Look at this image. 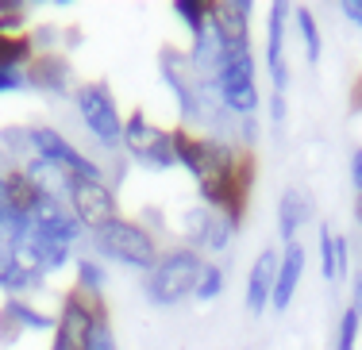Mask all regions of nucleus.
Masks as SVG:
<instances>
[{"label":"nucleus","mask_w":362,"mask_h":350,"mask_svg":"<svg viewBox=\"0 0 362 350\" xmlns=\"http://www.w3.org/2000/svg\"><path fill=\"white\" fill-rule=\"evenodd\" d=\"M93 251L100 254V258L116 262V266L124 270H139V273H151L158 266L162 258V246H158V235L151 231L146 224L139 219H112L108 227H100V231H93Z\"/></svg>","instance_id":"obj_1"},{"label":"nucleus","mask_w":362,"mask_h":350,"mask_svg":"<svg viewBox=\"0 0 362 350\" xmlns=\"http://www.w3.org/2000/svg\"><path fill=\"white\" fill-rule=\"evenodd\" d=\"M204 262L209 258L197 254L193 246H185V243L162 251L158 266L146 273V281H143L146 301H151L154 308H174V304L189 301L193 289H197V277H201V270H204Z\"/></svg>","instance_id":"obj_2"},{"label":"nucleus","mask_w":362,"mask_h":350,"mask_svg":"<svg viewBox=\"0 0 362 350\" xmlns=\"http://www.w3.org/2000/svg\"><path fill=\"white\" fill-rule=\"evenodd\" d=\"M212 89H216V100L228 116L235 119H251L262 104V92H258V70H255V50L239 47L228 50L220 73L212 78Z\"/></svg>","instance_id":"obj_3"},{"label":"nucleus","mask_w":362,"mask_h":350,"mask_svg":"<svg viewBox=\"0 0 362 350\" xmlns=\"http://www.w3.org/2000/svg\"><path fill=\"white\" fill-rule=\"evenodd\" d=\"M74 108L81 127L100 143L105 150H119L124 147V116L116 108V97L108 92L105 81H85L74 89Z\"/></svg>","instance_id":"obj_4"},{"label":"nucleus","mask_w":362,"mask_h":350,"mask_svg":"<svg viewBox=\"0 0 362 350\" xmlns=\"http://www.w3.org/2000/svg\"><path fill=\"white\" fill-rule=\"evenodd\" d=\"M28 143H31V158L58 166L66 177H70V185L74 181H108L105 166H100L97 158H89L85 150H77L58 127H47V123L28 127Z\"/></svg>","instance_id":"obj_5"},{"label":"nucleus","mask_w":362,"mask_h":350,"mask_svg":"<svg viewBox=\"0 0 362 350\" xmlns=\"http://www.w3.org/2000/svg\"><path fill=\"white\" fill-rule=\"evenodd\" d=\"M105 320H112L105 296H89V293H81V289H66L62 308L54 315V343H62L70 350H89L93 331Z\"/></svg>","instance_id":"obj_6"},{"label":"nucleus","mask_w":362,"mask_h":350,"mask_svg":"<svg viewBox=\"0 0 362 350\" xmlns=\"http://www.w3.org/2000/svg\"><path fill=\"white\" fill-rule=\"evenodd\" d=\"M239 227L231 224L223 212H212L204 208L201 200L189 204L185 212H181V239H185V246H193L197 254H204V258H216V254H223L231 246V239H235Z\"/></svg>","instance_id":"obj_7"},{"label":"nucleus","mask_w":362,"mask_h":350,"mask_svg":"<svg viewBox=\"0 0 362 350\" xmlns=\"http://www.w3.org/2000/svg\"><path fill=\"white\" fill-rule=\"evenodd\" d=\"M66 204H70L77 224L89 235L108 227L112 219H119V200H116V189L108 181H74L70 193H66Z\"/></svg>","instance_id":"obj_8"},{"label":"nucleus","mask_w":362,"mask_h":350,"mask_svg":"<svg viewBox=\"0 0 362 350\" xmlns=\"http://www.w3.org/2000/svg\"><path fill=\"white\" fill-rule=\"evenodd\" d=\"M289 20H293V4L274 0L270 12H266V73H270V81H274V92L289 89V58H286Z\"/></svg>","instance_id":"obj_9"},{"label":"nucleus","mask_w":362,"mask_h":350,"mask_svg":"<svg viewBox=\"0 0 362 350\" xmlns=\"http://www.w3.org/2000/svg\"><path fill=\"white\" fill-rule=\"evenodd\" d=\"M278 262H281L278 246H262V251L255 254L251 270H247V285H243V304H247V312H251V315H262L266 308H270Z\"/></svg>","instance_id":"obj_10"},{"label":"nucleus","mask_w":362,"mask_h":350,"mask_svg":"<svg viewBox=\"0 0 362 350\" xmlns=\"http://www.w3.org/2000/svg\"><path fill=\"white\" fill-rule=\"evenodd\" d=\"M28 89H39V92H50V97H66V92L74 89V66L66 54H58V50H47V54L31 58L28 66Z\"/></svg>","instance_id":"obj_11"},{"label":"nucleus","mask_w":362,"mask_h":350,"mask_svg":"<svg viewBox=\"0 0 362 350\" xmlns=\"http://www.w3.org/2000/svg\"><path fill=\"white\" fill-rule=\"evenodd\" d=\"M255 4L251 0H228V4H209V23L216 28V35L223 42V50H239L251 47V31H247V20H251Z\"/></svg>","instance_id":"obj_12"},{"label":"nucleus","mask_w":362,"mask_h":350,"mask_svg":"<svg viewBox=\"0 0 362 350\" xmlns=\"http://www.w3.org/2000/svg\"><path fill=\"white\" fill-rule=\"evenodd\" d=\"M305 270H308V251H305V243L297 239V243H286V246H281L278 277H274V296H270L274 312H286L289 304H293V296H297V289H300Z\"/></svg>","instance_id":"obj_13"},{"label":"nucleus","mask_w":362,"mask_h":350,"mask_svg":"<svg viewBox=\"0 0 362 350\" xmlns=\"http://www.w3.org/2000/svg\"><path fill=\"white\" fill-rule=\"evenodd\" d=\"M320 277L327 285H339V281L351 277V243L347 235L332 231L327 224H320Z\"/></svg>","instance_id":"obj_14"},{"label":"nucleus","mask_w":362,"mask_h":350,"mask_svg":"<svg viewBox=\"0 0 362 350\" xmlns=\"http://www.w3.org/2000/svg\"><path fill=\"white\" fill-rule=\"evenodd\" d=\"M20 243L28 246L31 254H35V262H39V270L42 273H62L74 258V243H62V239H50V235H42L35 231V227L28 224V231L20 235Z\"/></svg>","instance_id":"obj_15"},{"label":"nucleus","mask_w":362,"mask_h":350,"mask_svg":"<svg viewBox=\"0 0 362 350\" xmlns=\"http://www.w3.org/2000/svg\"><path fill=\"white\" fill-rule=\"evenodd\" d=\"M308 219H313V200H308L297 185H289V189L278 196V239H281V246L297 243L300 227H305Z\"/></svg>","instance_id":"obj_16"},{"label":"nucleus","mask_w":362,"mask_h":350,"mask_svg":"<svg viewBox=\"0 0 362 350\" xmlns=\"http://www.w3.org/2000/svg\"><path fill=\"white\" fill-rule=\"evenodd\" d=\"M162 135H166V131H162V127H154L151 119H146L143 108H135V112L124 116V150H127L135 162H139L146 150H151L154 143L162 139Z\"/></svg>","instance_id":"obj_17"},{"label":"nucleus","mask_w":362,"mask_h":350,"mask_svg":"<svg viewBox=\"0 0 362 350\" xmlns=\"http://www.w3.org/2000/svg\"><path fill=\"white\" fill-rule=\"evenodd\" d=\"M31 58H35L31 31H23V35H8V31H0V66H8V70H28Z\"/></svg>","instance_id":"obj_18"},{"label":"nucleus","mask_w":362,"mask_h":350,"mask_svg":"<svg viewBox=\"0 0 362 350\" xmlns=\"http://www.w3.org/2000/svg\"><path fill=\"white\" fill-rule=\"evenodd\" d=\"M293 23H297V35H300V42H305V58L316 66V62H320V54H324V39H320L316 12H313V8H305V4H297V8H293Z\"/></svg>","instance_id":"obj_19"},{"label":"nucleus","mask_w":362,"mask_h":350,"mask_svg":"<svg viewBox=\"0 0 362 350\" xmlns=\"http://www.w3.org/2000/svg\"><path fill=\"white\" fill-rule=\"evenodd\" d=\"M74 270H77V281H74V289H81V293H89V296H105V266H100L93 254H81V258L74 262Z\"/></svg>","instance_id":"obj_20"},{"label":"nucleus","mask_w":362,"mask_h":350,"mask_svg":"<svg viewBox=\"0 0 362 350\" xmlns=\"http://www.w3.org/2000/svg\"><path fill=\"white\" fill-rule=\"evenodd\" d=\"M223 285H228V270L216 266V262H204L201 277H197V289H193V301L197 304H212L223 293Z\"/></svg>","instance_id":"obj_21"},{"label":"nucleus","mask_w":362,"mask_h":350,"mask_svg":"<svg viewBox=\"0 0 362 350\" xmlns=\"http://www.w3.org/2000/svg\"><path fill=\"white\" fill-rule=\"evenodd\" d=\"M358 331H362V308L358 304H347L339 312V323H335V346L332 350H358Z\"/></svg>","instance_id":"obj_22"},{"label":"nucleus","mask_w":362,"mask_h":350,"mask_svg":"<svg viewBox=\"0 0 362 350\" xmlns=\"http://www.w3.org/2000/svg\"><path fill=\"white\" fill-rule=\"evenodd\" d=\"M174 16L189 28V35H197L209 23V4H201V0H174Z\"/></svg>","instance_id":"obj_23"},{"label":"nucleus","mask_w":362,"mask_h":350,"mask_svg":"<svg viewBox=\"0 0 362 350\" xmlns=\"http://www.w3.org/2000/svg\"><path fill=\"white\" fill-rule=\"evenodd\" d=\"M28 89V70H8V66H0V97L4 92H20Z\"/></svg>","instance_id":"obj_24"},{"label":"nucleus","mask_w":362,"mask_h":350,"mask_svg":"<svg viewBox=\"0 0 362 350\" xmlns=\"http://www.w3.org/2000/svg\"><path fill=\"white\" fill-rule=\"evenodd\" d=\"M89 350H119V346H116V339H112V320L97 323V331H93V343H89Z\"/></svg>","instance_id":"obj_25"},{"label":"nucleus","mask_w":362,"mask_h":350,"mask_svg":"<svg viewBox=\"0 0 362 350\" xmlns=\"http://www.w3.org/2000/svg\"><path fill=\"white\" fill-rule=\"evenodd\" d=\"M286 116H289L286 92H274V97H270V123L274 127H286Z\"/></svg>","instance_id":"obj_26"},{"label":"nucleus","mask_w":362,"mask_h":350,"mask_svg":"<svg viewBox=\"0 0 362 350\" xmlns=\"http://www.w3.org/2000/svg\"><path fill=\"white\" fill-rule=\"evenodd\" d=\"M351 185H355V196H362V147L351 150Z\"/></svg>","instance_id":"obj_27"},{"label":"nucleus","mask_w":362,"mask_h":350,"mask_svg":"<svg viewBox=\"0 0 362 350\" xmlns=\"http://www.w3.org/2000/svg\"><path fill=\"white\" fill-rule=\"evenodd\" d=\"M339 12L347 16L355 28H362V0H339Z\"/></svg>","instance_id":"obj_28"},{"label":"nucleus","mask_w":362,"mask_h":350,"mask_svg":"<svg viewBox=\"0 0 362 350\" xmlns=\"http://www.w3.org/2000/svg\"><path fill=\"white\" fill-rule=\"evenodd\" d=\"M351 92H355V97H351V112H362V78L355 81V89H351Z\"/></svg>","instance_id":"obj_29"},{"label":"nucleus","mask_w":362,"mask_h":350,"mask_svg":"<svg viewBox=\"0 0 362 350\" xmlns=\"http://www.w3.org/2000/svg\"><path fill=\"white\" fill-rule=\"evenodd\" d=\"M351 304H358V308H362V262H358V273H355V301H351Z\"/></svg>","instance_id":"obj_30"},{"label":"nucleus","mask_w":362,"mask_h":350,"mask_svg":"<svg viewBox=\"0 0 362 350\" xmlns=\"http://www.w3.org/2000/svg\"><path fill=\"white\" fill-rule=\"evenodd\" d=\"M0 208H4V177H0Z\"/></svg>","instance_id":"obj_31"},{"label":"nucleus","mask_w":362,"mask_h":350,"mask_svg":"<svg viewBox=\"0 0 362 350\" xmlns=\"http://www.w3.org/2000/svg\"><path fill=\"white\" fill-rule=\"evenodd\" d=\"M50 350H70V346H62V343H50Z\"/></svg>","instance_id":"obj_32"},{"label":"nucleus","mask_w":362,"mask_h":350,"mask_svg":"<svg viewBox=\"0 0 362 350\" xmlns=\"http://www.w3.org/2000/svg\"><path fill=\"white\" fill-rule=\"evenodd\" d=\"M0 219H4V208H0Z\"/></svg>","instance_id":"obj_33"}]
</instances>
